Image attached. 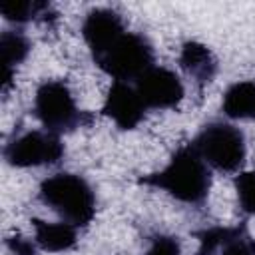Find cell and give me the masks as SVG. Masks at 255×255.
<instances>
[{"mask_svg":"<svg viewBox=\"0 0 255 255\" xmlns=\"http://www.w3.org/2000/svg\"><path fill=\"white\" fill-rule=\"evenodd\" d=\"M235 191H237V201L241 211L253 215L255 213V169L241 171L235 177Z\"/></svg>","mask_w":255,"mask_h":255,"instance_id":"obj_16","label":"cell"},{"mask_svg":"<svg viewBox=\"0 0 255 255\" xmlns=\"http://www.w3.org/2000/svg\"><path fill=\"white\" fill-rule=\"evenodd\" d=\"M0 12L4 20L14 24H26L32 20H56V12H52V6L48 2L40 0H10L0 4Z\"/></svg>","mask_w":255,"mask_h":255,"instance_id":"obj_13","label":"cell"},{"mask_svg":"<svg viewBox=\"0 0 255 255\" xmlns=\"http://www.w3.org/2000/svg\"><path fill=\"white\" fill-rule=\"evenodd\" d=\"M221 110L231 120H255V82H235L223 94Z\"/></svg>","mask_w":255,"mask_h":255,"instance_id":"obj_12","label":"cell"},{"mask_svg":"<svg viewBox=\"0 0 255 255\" xmlns=\"http://www.w3.org/2000/svg\"><path fill=\"white\" fill-rule=\"evenodd\" d=\"M201 159L223 173L237 171L247 155L245 133L225 122H209L201 128L193 141H189Z\"/></svg>","mask_w":255,"mask_h":255,"instance_id":"obj_4","label":"cell"},{"mask_svg":"<svg viewBox=\"0 0 255 255\" xmlns=\"http://www.w3.org/2000/svg\"><path fill=\"white\" fill-rule=\"evenodd\" d=\"M137 183L163 189L181 203L201 205L211 189V171L195 147L187 143L171 155L163 169L141 175Z\"/></svg>","mask_w":255,"mask_h":255,"instance_id":"obj_1","label":"cell"},{"mask_svg":"<svg viewBox=\"0 0 255 255\" xmlns=\"http://www.w3.org/2000/svg\"><path fill=\"white\" fill-rule=\"evenodd\" d=\"M32 44L20 30H4L0 34V56H2V70L14 72V66L26 60Z\"/></svg>","mask_w":255,"mask_h":255,"instance_id":"obj_14","label":"cell"},{"mask_svg":"<svg viewBox=\"0 0 255 255\" xmlns=\"http://www.w3.org/2000/svg\"><path fill=\"white\" fill-rule=\"evenodd\" d=\"M181 247L177 237L171 235H153L151 237V245L147 249L145 255H179Z\"/></svg>","mask_w":255,"mask_h":255,"instance_id":"obj_18","label":"cell"},{"mask_svg":"<svg viewBox=\"0 0 255 255\" xmlns=\"http://www.w3.org/2000/svg\"><path fill=\"white\" fill-rule=\"evenodd\" d=\"M247 227L245 223L241 225H235V227H221V225H215V227H207V229H201L195 233V237L199 239V249H197V255H215L227 241H231L233 237H237L239 233H243Z\"/></svg>","mask_w":255,"mask_h":255,"instance_id":"obj_15","label":"cell"},{"mask_svg":"<svg viewBox=\"0 0 255 255\" xmlns=\"http://www.w3.org/2000/svg\"><path fill=\"white\" fill-rule=\"evenodd\" d=\"M34 116L50 133H70L76 128L92 126L94 116L76 106V100L60 80H48L38 86L34 98Z\"/></svg>","mask_w":255,"mask_h":255,"instance_id":"obj_3","label":"cell"},{"mask_svg":"<svg viewBox=\"0 0 255 255\" xmlns=\"http://www.w3.org/2000/svg\"><path fill=\"white\" fill-rule=\"evenodd\" d=\"M147 108L143 106L139 94L133 86L126 82H112L102 114L112 118L120 129H133L143 120Z\"/></svg>","mask_w":255,"mask_h":255,"instance_id":"obj_8","label":"cell"},{"mask_svg":"<svg viewBox=\"0 0 255 255\" xmlns=\"http://www.w3.org/2000/svg\"><path fill=\"white\" fill-rule=\"evenodd\" d=\"M96 66L114 78V82H135L153 68V48L145 36L135 32L122 34L106 52L94 56Z\"/></svg>","mask_w":255,"mask_h":255,"instance_id":"obj_5","label":"cell"},{"mask_svg":"<svg viewBox=\"0 0 255 255\" xmlns=\"http://www.w3.org/2000/svg\"><path fill=\"white\" fill-rule=\"evenodd\" d=\"M133 88L147 110H171L183 100L181 80L175 72L161 66H153L141 74Z\"/></svg>","mask_w":255,"mask_h":255,"instance_id":"obj_7","label":"cell"},{"mask_svg":"<svg viewBox=\"0 0 255 255\" xmlns=\"http://www.w3.org/2000/svg\"><path fill=\"white\" fill-rule=\"evenodd\" d=\"M38 197L44 205L56 211L66 223L86 227L96 215V195L92 185L76 173H56L40 183Z\"/></svg>","mask_w":255,"mask_h":255,"instance_id":"obj_2","label":"cell"},{"mask_svg":"<svg viewBox=\"0 0 255 255\" xmlns=\"http://www.w3.org/2000/svg\"><path fill=\"white\" fill-rule=\"evenodd\" d=\"M32 223L36 231V245L44 251H50V253L68 251L78 241V233L72 223H66V221L48 223L42 219H32Z\"/></svg>","mask_w":255,"mask_h":255,"instance_id":"obj_11","label":"cell"},{"mask_svg":"<svg viewBox=\"0 0 255 255\" xmlns=\"http://www.w3.org/2000/svg\"><path fill=\"white\" fill-rule=\"evenodd\" d=\"M6 247L10 249L12 255H36V247H34V243H32L30 239L22 237L20 233L8 237V239H6Z\"/></svg>","mask_w":255,"mask_h":255,"instance_id":"obj_19","label":"cell"},{"mask_svg":"<svg viewBox=\"0 0 255 255\" xmlns=\"http://www.w3.org/2000/svg\"><path fill=\"white\" fill-rule=\"evenodd\" d=\"M66 149L60 141V135L40 129H30L4 147V159L12 167H38V165H56L62 161Z\"/></svg>","mask_w":255,"mask_h":255,"instance_id":"obj_6","label":"cell"},{"mask_svg":"<svg viewBox=\"0 0 255 255\" xmlns=\"http://www.w3.org/2000/svg\"><path fill=\"white\" fill-rule=\"evenodd\" d=\"M122 34H126L122 16L112 8H94L82 22V36L92 52V58L106 52Z\"/></svg>","mask_w":255,"mask_h":255,"instance_id":"obj_9","label":"cell"},{"mask_svg":"<svg viewBox=\"0 0 255 255\" xmlns=\"http://www.w3.org/2000/svg\"><path fill=\"white\" fill-rule=\"evenodd\" d=\"M219 255H255V239L249 237V233L245 229L243 233H239L237 237L227 241L219 249Z\"/></svg>","mask_w":255,"mask_h":255,"instance_id":"obj_17","label":"cell"},{"mask_svg":"<svg viewBox=\"0 0 255 255\" xmlns=\"http://www.w3.org/2000/svg\"><path fill=\"white\" fill-rule=\"evenodd\" d=\"M179 66L189 78H193L197 86L209 84L217 74V60L213 52L205 44L195 42V40H189L181 46Z\"/></svg>","mask_w":255,"mask_h":255,"instance_id":"obj_10","label":"cell"}]
</instances>
